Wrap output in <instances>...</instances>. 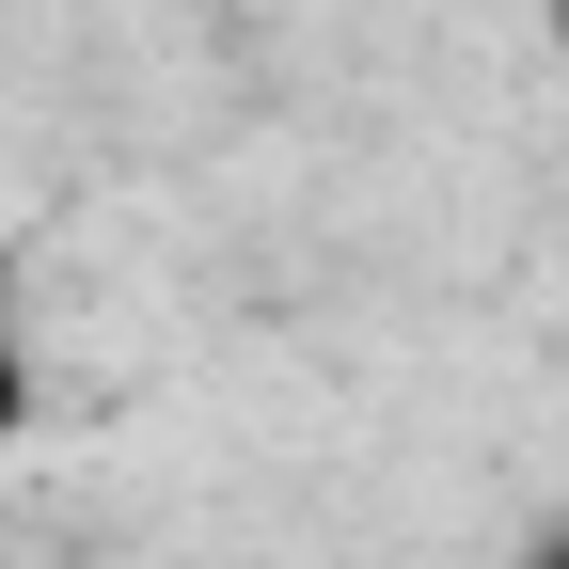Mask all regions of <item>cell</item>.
<instances>
[{
	"label": "cell",
	"instance_id": "cell-3",
	"mask_svg": "<svg viewBox=\"0 0 569 569\" xmlns=\"http://www.w3.org/2000/svg\"><path fill=\"white\" fill-rule=\"evenodd\" d=\"M553 48H569V0H553Z\"/></svg>",
	"mask_w": 569,
	"mask_h": 569
},
{
	"label": "cell",
	"instance_id": "cell-2",
	"mask_svg": "<svg viewBox=\"0 0 569 569\" xmlns=\"http://www.w3.org/2000/svg\"><path fill=\"white\" fill-rule=\"evenodd\" d=\"M522 569H569V522H553V538H538V553H522Z\"/></svg>",
	"mask_w": 569,
	"mask_h": 569
},
{
	"label": "cell",
	"instance_id": "cell-1",
	"mask_svg": "<svg viewBox=\"0 0 569 569\" xmlns=\"http://www.w3.org/2000/svg\"><path fill=\"white\" fill-rule=\"evenodd\" d=\"M32 411H48V332H32V284L0 269V459L32 443Z\"/></svg>",
	"mask_w": 569,
	"mask_h": 569
}]
</instances>
